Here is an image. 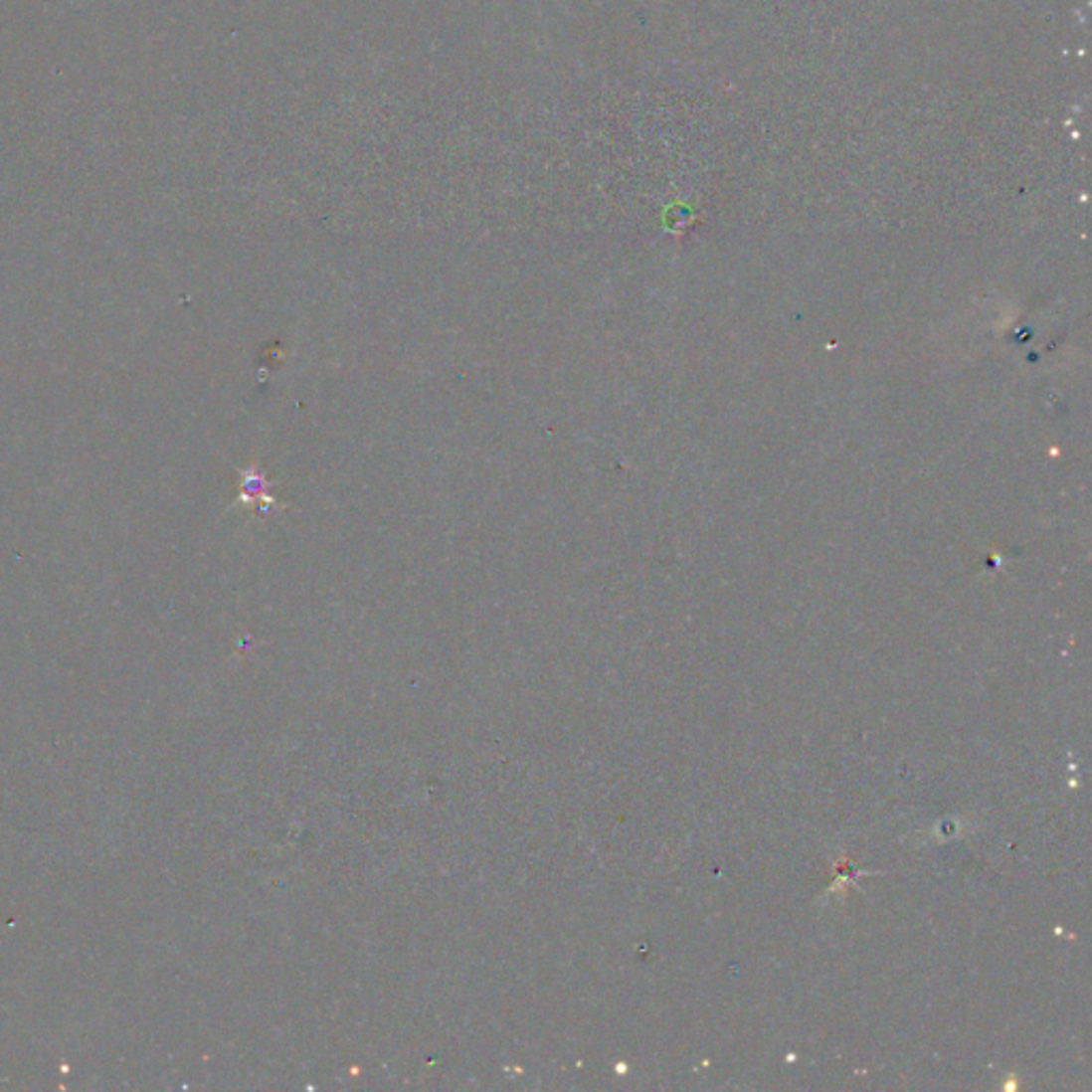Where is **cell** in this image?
Listing matches in <instances>:
<instances>
[{
  "label": "cell",
  "instance_id": "obj_1",
  "mask_svg": "<svg viewBox=\"0 0 1092 1092\" xmlns=\"http://www.w3.org/2000/svg\"><path fill=\"white\" fill-rule=\"evenodd\" d=\"M242 489H244V497L248 501H261L263 510L275 504V499L268 495V480H265L261 471H257V469H248L246 471Z\"/></svg>",
  "mask_w": 1092,
  "mask_h": 1092
}]
</instances>
